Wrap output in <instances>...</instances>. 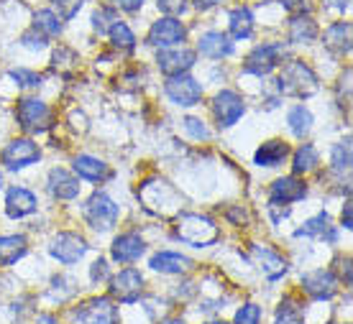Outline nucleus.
<instances>
[{
	"label": "nucleus",
	"instance_id": "nucleus-1",
	"mask_svg": "<svg viewBox=\"0 0 353 324\" xmlns=\"http://www.w3.org/2000/svg\"><path fill=\"white\" fill-rule=\"evenodd\" d=\"M279 92L290 97H310L318 92V77L305 62H290L279 77Z\"/></svg>",
	"mask_w": 353,
	"mask_h": 324
},
{
	"label": "nucleus",
	"instance_id": "nucleus-11",
	"mask_svg": "<svg viewBox=\"0 0 353 324\" xmlns=\"http://www.w3.org/2000/svg\"><path fill=\"white\" fill-rule=\"evenodd\" d=\"M74 324H118L115 307L108 299H90L88 304L72 312Z\"/></svg>",
	"mask_w": 353,
	"mask_h": 324
},
{
	"label": "nucleus",
	"instance_id": "nucleus-46",
	"mask_svg": "<svg viewBox=\"0 0 353 324\" xmlns=\"http://www.w3.org/2000/svg\"><path fill=\"white\" fill-rule=\"evenodd\" d=\"M282 6L290 13H302V10H307V0H282Z\"/></svg>",
	"mask_w": 353,
	"mask_h": 324
},
{
	"label": "nucleus",
	"instance_id": "nucleus-49",
	"mask_svg": "<svg viewBox=\"0 0 353 324\" xmlns=\"http://www.w3.org/2000/svg\"><path fill=\"white\" fill-rule=\"evenodd\" d=\"M341 222H343V228H345V230H351V204H345V210H343V217H341Z\"/></svg>",
	"mask_w": 353,
	"mask_h": 324
},
{
	"label": "nucleus",
	"instance_id": "nucleus-44",
	"mask_svg": "<svg viewBox=\"0 0 353 324\" xmlns=\"http://www.w3.org/2000/svg\"><path fill=\"white\" fill-rule=\"evenodd\" d=\"M338 276L345 286H351V261L348 258H338Z\"/></svg>",
	"mask_w": 353,
	"mask_h": 324
},
{
	"label": "nucleus",
	"instance_id": "nucleus-27",
	"mask_svg": "<svg viewBox=\"0 0 353 324\" xmlns=\"http://www.w3.org/2000/svg\"><path fill=\"white\" fill-rule=\"evenodd\" d=\"M74 171L90 182H100L108 176V166L95 156H77L74 158Z\"/></svg>",
	"mask_w": 353,
	"mask_h": 324
},
{
	"label": "nucleus",
	"instance_id": "nucleus-40",
	"mask_svg": "<svg viewBox=\"0 0 353 324\" xmlns=\"http://www.w3.org/2000/svg\"><path fill=\"white\" fill-rule=\"evenodd\" d=\"M185 128H187V133H190L192 138H197V140L208 138V128H205L197 118H185Z\"/></svg>",
	"mask_w": 353,
	"mask_h": 324
},
{
	"label": "nucleus",
	"instance_id": "nucleus-28",
	"mask_svg": "<svg viewBox=\"0 0 353 324\" xmlns=\"http://www.w3.org/2000/svg\"><path fill=\"white\" fill-rule=\"evenodd\" d=\"M230 34L233 39H248L254 34V13L248 8L230 10Z\"/></svg>",
	"mask_w": 353,
	"mask_h": 324
},
{
	"label": "nucleus",
	"instance_id": "nucleus-45",
	"mask_svg": "<svg viewBox=\"0 0 353 324\" xmlns=\"http://www.w3.org/2000/svg\"><path fill=\"white\" fill-rule=\"evenodd\" d=\"M115 8H121V10H128V13H136V10L143 6V0H110Z\"/></svg>",
	"mask_w": 353,
	"mask_h": 324
},
{
	"label": "nucleus",
	"instance_id": "nucleus-20",
	"mask_svg": "<svg viewBox=\"0 0 353 324\" xmlns=\"http://www.w3.org/2000/svg\"><path fill=\"white\" fill-rule=\"evenodd\" d=\"M197 49L203 52V56L223 59V56H230V54H233V41H230L225 34H221V31H208V34L200 36Z\"/></svg>",
	"mask_w": 353,
	"mask_h": 324
},
{
	"label": "nucleus",
	"instance_id": "nucleus-18",
	"mask_svg": "<svg viewBox=\"0 0 353 324\" xmlns=\"http://www.w3.org/2000/svg\"><path fill=\"white\" fill-rule=\"evenodd\" d=\"M143 250H146V246H143L141 235H136V233H125V235L115 237L113 243V258L118 263L139 261L143 255Z\"/></svg>",
	"mask_w": 353,
	"mask_h": 324
},
{
	"label": "nucleus",
	"instance_id": "nucleus-3",
	"mask_svg": "<svg viewBox=\"0 0 353 324\" xmlns=\"http://www.w3.org/2000/svg\"><path fill=\"white\" fill-rule=\"evenodd\" d=\"M176 237L194 248H205L218 240V228L215 222L203 215H179L176 219Z\"/></svg>",
	"mask_w": 353,
	"mask_h": 324
},
{
	"label": "nucleus",
	"instance_id": "nucleus-7",
	"mask_svg": "<svg viewBox=\"0 0 353 324\" xmlns=\"http://www.w3.org/2000/svg\"><path fill=\"white\" fill-rule=\"evenodd\" d=\"M164 92L167 97L174 102V105H182V107H192L200 102V97H203V87H200V82L192 77H187V74H176V77H169V82L164 85Z\"/></svg>",
	"mask_w": 353,
	"mask_h": 324
},
{
	"label": "nucleus",
	"instance_id": "nucleus-38",
	"mask_svg": "<svg viewBox=\"0 0 353 324\" xmlns=\"http://www.w3.org/2000/svg\"><path fill=\"white\" fill-rule=\"evenodd\" d=\"M259 322H261V309L256 304H246L236 314V324H259Z\"/></svg>",
	"mask_w": 353,
	"mask_h": 324
},
{
	"label": "nucleus",
	"instance_id": "nucleus-21",
	"mask_svg": "<svg viewBox=\"0 0 353 324\" xmlns=\"http://www.w3.org/2000/svg\"><path fill=\"white\" fill-rule=\"evenodd\" d=\"M325 46L333 54L343 56V54L351 52V23L348 21H341V23H333V26L325 31Z\"/></svg>",
	"mask_w": 353,
	"mask_h": 324
},
{
	"label": "nucleus",
	"instance_id": "nucleus-30",
	"mask_svg": "<svg viewBox=\"0 0 353 324\" xmlns=\"http://www.w3.org/2000/svg\"><path fill=\"white\" fill-rule=\"evenodd\" d=\"M318 151H315V146H310V143H305V146H300L297 149V153H294V164H292V169H294V174H307V171H312V169L318 166Z\"/></svg>",
	"mask_w": 353,
	"mask_h": 324
},
{
	"label": "nucleus",
	"instance_id": "nucleus-22",
	"mask_svg": "<svg viewBox=\"0 0 353 324\" xmlns=\"http://www.w3.org/2000/svg\"><path fill=\"white\" fill-rule=\"evenodd\" d=\"M251 253H254V258L261 263V268H264V273L269 276V281H276L279 276L287 273V261H284L282 255L274 253V250H269V248L254 246L251 248Z\"/></svg>",
	"mask_w": 353,
	"mask_h": 324
},
{
	"label": "nucleus",
	"instance_id": "nucleus-15",
	"mask_svg": "<svg viewBox=\"0 0 353 324\" xmlns=\"http://www.w3.org/2000/svg\"><path fill=\"white\" fill-rule=\"evenodd\" d=\"M157 64L164 74L176 77V74H185V72L192 69L194 52L192 49H161L159 56H157Z\"/></svg>",
	"mask_w": 353,
	"mask_h": 324
},
{
	"label": "nucleus",
	"instance_id": "nucleus-34",
	"mask_svg": "<svg viewBox=\"0 0 353 324\" xmlns=\"http://www.w3.org/2000/svg\"><path fill=\"white\" fill-rule=\"evenodd\" d=\"M333 169L336 171H348L351 169V143L348 140L336 143V149H333Z\"/></svg>",
	"mask_w": 353,
	"mask_h": 324
},
{
	"label": "nucleus",
	"instance_id": "nucleus-14",
	"mask_svg": "<svg viewBox=\"0 0 353 324\" xmlns=\"http://www.w3.org/2000/svg\"><path fill=\"white\" fill-rule=\"evenodd\" d=\"M52 255L57 258L59 263H77L82 258V255L88 253V243L82 240L80 235H74V233H62V235L54 237L52 243Z\"/></svg>",
	"mask_w": 353,
	"mask_h": 324
},
{
	"label": "nucleus",
	"instance_id": "nucleus-19",
	"mask_svg": "<svg viewBox=\"0 0 353 324\" xmlns=\"http://www.w3.org/2000/svg\"><path fill=\"white\" fill-rule=\"evenodd\" d=\"M36 210V197L23 186H13L8 189V197H6V212L8 217L18 219V217H26Z\"/></svg>",
	"mask_w": 353,
	"mask_h": 324
},
{
	"label": "nucleus",
	"instance_id": "nucleus-43",
	"mask_svg": "<svg viewBox=\"0 0 353 324\" xmlns=\"http://www.w3.org/2000/svg\"><path fill=\"white\" fill-rule=\"evenodd\" d=\"M90 279L95 281H103V279H108V263L105 261H95L92 263V268H90Z\"/></svg>",
	"mask_w": 353,
	"mask_h": 324
},
{
	"label": "nucleus",
	"instance_id": "nucleus-32",
	"mask_svg": "<svg viewBox=\"0 0 353 324\" xmlns=\"http://www.w3.org/2000/svg\"><path fill=\"white\" fill-rule=\"evenodd\" d=\"M330 228V217H327L325 212H320L315 217H310L305 225H302L294 235L297 237H315V235H325V230Z\"/></svg>",
	"mask_w": 353,
	"mask_h": 324
},
{
	"label": "nucleus",
	"instance_id": "nucleus-6",
	"mask_svg": "<svg viewBox=\"0 0 353 324\" xmlns=\"http://www.w3.org/2000/svg\"><path fill=\"white\" fill-rule=\"evenodd\" d=\"M284 56H287V49L284 44H264V46H256L254 52L248 54L246 59V67L243 69L248 74H256V77H264L274 67H279L284 62Z\"/></svg>",
	"mask_w": 353,
	"mask_h": 324
},
{
	"label": "nucleus",
	"instance_id": "nucleus-35",
	"mask_svg": "<svg viewBox=\"0 0 353 324\" xmlns=\"http://www.w3.org/2000/svg\"><path fill=\"white\" fill-rule=\"evenodd\" d=\"M276 324H305V322H302L300 309L294 307L292 301H282V307L276 309Z\"/></svg>",
	"mask_w": 353,
	"mask_h": 324
},
{
	"label": "nucleus",
	"instance_id": "nucleus-52",
	"mask_svg": "<svg viewBox=\"0 0 353 324\" xmlns=\"http://www.w3.org/2000/svg\"><path fill=\"white\" fill-rule=\"evenodd\" d=\"M208 324H225V322H208Z\"/></svg>",
	"mask_w": 353,
	"mask_h": 324
},
{
	"label": "nucleus",
	"instance_id": "nucleus-25",
	"mask_svg": "<svg viewBox=\"0 0 353 324\" xmlns=\"http://www.w3.org/2000/svg\"><path fill=\"white\" fill-rule=\"evenodd\" d=\"M190 266H192L190 258H185V255H179V253H169V250L157 253L151 258V268L161 273H185Z\"/></svg>",
	"mask_w": 353,
	"mask_h": 324
},
{
	"label": "nucleus",
	"instance_id": "nucleus-39",
	"mask_svg": "<svg viewBox=\"0 0 353 324\" xmlns=\"http://www.w3.org/2000/svg\"><path fill=\"white\" fill-rule=\"evenodd\" d=\"M10 77L18 79V85L21 87H36L41 79H39V74H34V72H26V69H13L10 72Z\"/></svg>",
	"mask_w": 353,
	"mask_h": 324
},
{
	"label": "nucleus",
	"instance_id": "nucleus-29",
	"mask_svg": "<svg viewBox=\"0 0 353 324\" xmlns=\"http://www.w3.org/2000/svg\"><path fill=\"white\" fill-rule=\"evenodd\" d=\"M287 123H290L292 133L297 136V138H305L310 131H312V115L305 105H297L292 107L290 115H287Z\"/></svg>",
	"mask_w": 353,
	"mask_h": 324
},
{
	"label": "nucleus",
	"instance_id": "nucleus-5",
	"mask_svg": "<svg viewBox=\"0 0 353 324\" xmlns=\"http://www.w3.org/2000/svg\"><path fill=\"white\" fill-rule=\"evenodd\" d=\"M118 204L105 192H95L85 204V219L95 230H110L118 222Z\"/></svg>",
	"mask_w": 353,
	"mask_h": 324
},
{
	"label": "nucleus",
	"instance_id": "nucleus-8",
	"mask_svg": "<svg viewBox=\"0 0 353 324\" xmlns=\"http://www.w3.org/2000/svg\"><path fill=\"white\" fill-rule=\"evenodd\" d=\"M246 113V105H243V100H241L236 92H230V89H223L215 95L212 100V115H215V120L221 128H230V125H236L243 118Z\"/></svg>",
	"mask_w": 353,
	"mask_h": 324
},
{
	"label": "nucleus",
	"instance_id": "nucleus-10",
	"mask_svg": "<svg viewBox=\"0 0 353 324\" xmlns=\"http://www.w3.org/2000/svg\"><path fill=\"white\" fill-rule=\"evenodd\" d=\"M187 39V28L182 26V21H176L174 16H167L157 21L149 31V44L159 46V49H169V46L182 44Z\"/></svg>",
	"mask_w": 353,
	"mask_h": 324
},
{
	"label": "nucleus",
	"instance_id": "nucleus-13",
	"mask_svg": "<svg viewBox=\"0 0 353 324\" xmlns=\"http://www.w3.org/2000/svg\"><path fill=\"white\" fill-rule=\"evenodd\" d=\"M307 197V184L300 182L297 176H284V179H276L269 189V204H292V202H300Z\"/></svg>",
	"mask_w": 353,
	"mask_h": 324
},
{
	"label": "nucleus",
	"instance_id": "nucleus-36",
	"mask_svg": "<svg viewBox=\"0 0 353 324\" xmlns=\"http://www.w3.org/2000/svg\"><path fill=\"white\" fill-rule=\"evenodd\" d=\"M54 8L59 10V18H64V21H72V18L80 13L82 3L85 0H52Z\"/></svg>",
	"mask_w": 353,
	"mask_h": 324
},
{
	"label": "nucleus",
	"instance_id": "nucleus-17",
	"mask_svg": "<svg viewBox=\"0 0 353 324\" xmlns=\"http://www.w3.org/2000/svg\"><path fill=\"white\" fill-rule=\"evenodd\" d=\"M49 192L57 199H74L80 194V179H74L67 169H52L49 171Z\"/></svg>",
	"mask_w": 353,
	"mask_h": 324
},
{
	"label": "nucleus",
	"instance_id": "nucleus-26",
	"mask_svg": "<svg viewBox=\"0 0 353 324\" xmlns=\"http://www.w3.org/2000/svg\"><path fill=\"white\" fill-rule=\"evenodd\" d=\"M318 36V23L310 16H294L290 21V41L294 44H307Z\"/></svg>",
	"mask_w": 353,
	"mask_h": 324
},
{
	"label": "nucleus",
	"instance_id": "nucleus-12",
	"mask_svg": "<svg viewBox=\"0 0 353 324\" xmlns=\"http://www.w3.org/2000/svg\"><path fill=\"white\" fill-rule=\"evenodd\" d=\"M141 291H143V279L139 271H133V268H125L110 281V294L115 299H121L123 304H133V301H139L141 299Z\"/></svg>",
	"mask_w": 353,
	"mask_h": 324
},
{
	"label": "nucleus",
	"instance_id": "nucleus-48",
	"mask_svg": "<svg viewBox=\"0 0 353 324\" xmlns=\"http://www.w3.org/2000/svg\"><path fill=\"white\" fill-rule=\"evenodd\" d=\"M221 0H194V8L197 10H210L212 6H218Z\"/></svg>",
	"mask_w": 353,
	"mask_h": 324
},
{
	"label": "nucleus",
	"instance_id": "nucleus-41",
	"mask_svg": "<svg viewBox=\"0 0 353 324\" xmlns=\"http://www.w3.org/2000/svg\"><path fill=\"white\" fill-rule=\"evenodd\" d=\"M23 46H28V49H44L46 46V36L39 34V31H28V34H23Z\"/></svg>",
	"mask_w": 353,
	"mask_h": 324
},
{
	"label": "nucleus",
	"instance_id": "nucleus-37",
	"mask_svg": "<svg viewBox=\"0 0 353 324\" xmlns=\"http://www.w3.org/2000/svg\"><path fill=\"white\" fill-rule=\"evenodd\" d=\"M115 23V16H113V10H108V8H100L92 13V28L95 31H100V34H105V31H110V26Z\"/></svg>",
	"mask_w": 353,
	"mask_h": 324
},
{
	"label": "nucleus",
	"instance_id": "nucleus-53",
	"mask_svg": "<svg viewBox=\"0 0 353 324\" xmlns=\"http://www.w3.org/2000/svg\"><path fill=\"white\" fill-rule=\"evenodd\" d=\"M0 182H3V176H0Z\"/></svg>",
	"mask_w": 353,
	"mask_h": 324
},
{
	"label": "nucleus",
	"instance_id": "nucleus-51",
	"mask_svg": "<svg viewBox=\"0 0 353 324\" xmlns=\"http://www.w3.org/2000/svg\"><path fill=\"white\" fill-rule=\"evenodd\" d=\"M161 324H185L182 319H167V322H161Z\"/></svg>",
	"mask_w": 353,
	"mask_h": 324
},
{
	"label": "nucleus",
	"instance_id": "nucleus-4",
	"mask_svg": "<svg viewBox=\"0 0 353 324\" xmlns=\"http://www.w3.org/2000/svg\"><path fill=\"white\" fill-rule=\"evenodd\" d=\"M16 118H18V125L23 131L39 133L49 128V123H52V110H49L46 102L36 100V97H23L16 107Z\"/></svg>",
	"mask_w": 353,
	"mask_h": 324
},
{
	"label": "nucleus",
	"instance_id": "nucleus-23",
	"mask_svg": "<svg viewBox=\"0 0 353 324\" xmlns=\"http://www.w3.org/2000/svg\"><path fill=\"white\" fill-rule=\"evenodd\" d=\"M28 246L23 235H3L0 237V266H13L26 255Z\"/></svg>",
	"mask_w": 353,
	"mask_h": 324
},
{
	"label": "nucleus",
	"instance_id": "nucleus-47",
	"mask_svg": "<svg viewBox=\"0 0 353 324\" xmlns=\"http://www.w3.org/2000/svg\"><path fill=\"white\" fill-rule=\"evenodd\" d=\"M327 8L338 10V13H345L348 10V6H351V0H325Z\"/></svg>",
	"mask_w": 353,
	"mask_h": 324
},
{
	"label": "nucleus",
	"instance_id": "nucleus-33",
	"mask_svg": "<svg viewBox=\"0 0 353 324\" xmlns=\"http://www.w3.org/2000/svg\"><path fill=\"white\" fill-rule=\"evenodd\" d=\"M108 34H110V41H113L118 49H125V52H128V49L136 46V36H133V31L125 26V23H121V21H115Z\"/></svg>",
	"mask_w": 353,
	"mask_h": 324
},
{
	"label": "nucleus",
	"instance_id": "nucleus-31",
	"mask_svg": "<svg viewBox=\"0 0 353 324\" xmlns=\"http://www.w3.org/2000/svg\"><path fill=\"white\" fill-rule=\"evenodd\" d=\"M34 28L44 36H57V34H62V21H59V16L52 13V10H36Z\"/></svg>",
	"mask_w": 353,
	"mask_h": 324
},
{
	"label": "nucleus",
	"instance_id": "nucleus-16",
	"mask_svg": "<svg viewBox=\"0 0 353 324\" xmlns=\"http://www.w3.org/2000/svg\"><path fill=\"white\" fill-rule=\"evenodd\" d=\"M302 289L307 291L312 299L318 301H325V299H333L338 291V281L333 273L327 271H312L307 276H302Z\"/></svg>",
	"mask_w": 353,
	"mask_h": 324
},
{
	"label": "nucleus",
	"instance_id": "nucleus-42",
	"mask_svg": "<svg viewBox=\"0 0 353 324\" xmlns=\"http://www.w3.org/2000/svg\"><path fill=\"white\" fill-rule=\"evenodd\" d=\"M187 6V0H159V10L169 13V16H176V13H182Z\"/></svg>",
	"mask_w": 353,
	"mask_h": 324
},
{
	"label": "nucleus",
	"instance_id": "nucleus-50",
	"mask_svg": "<svg viewBox=\"0 0 353 324\" xmlns=\"http://www.w3.org/2000/svg\"><path fill=\"white\" fill-rule=\"evenodd\" d=\"M36 324H59V322H57V316H52V314H41L36 319Z\"/></svg>",
	"mask_w": 353,
	"mask_h": 324
},
{
	"label": "nucleus",
	"instance_id": "nucleus-24",
	"mask_svg": "<svg viewBox=\"0 0 353 324\" xmlns=\"http://www.w3.org/2000/svg\"><path fill=\"white\" fill-rule=\"evenodd\" d=\"M287 153H290L287 143H282V140H266L264 146L256 151L254 161H256L259 166H279L284 158H287Z\"/></svg>",
	"mask_w": 353,
	"mask_h": 324
},
{
	"label": "nucleus",
	"instance_id": "nucleus-9",
	"mask_svg": "<svg viewBox=\"0 0 353 324\" xmlns=\"http://www.w3.org/2000/svg\"><path fill=\"white\" fill-rule=\"evenodd\" d=\"M41 158V151H39V146H36L34 140L28 138H16L10 140L8 146L3 149V156H0V161L6 164L8 169H26L31 166V164H36Z\"/></svg>",
	"mask_w": 353,
	"mask_h": 324
},
{
	"label": "nucleus",
	"instance_id": "nucleus-2",
	"mask_svg": "<svg viewBox=\"0 0 353 324\" xmlns=\"http://www.w3.org/2000/svg\"><path fill=\"white\" fill-rule=\"evenodd\" d=\"M139 197L143 199V207L154 215H174L182 207V194L176 192L174 186L167 182H149L143 184V189L139 192Z\"/></svg>",
	"mask_w": 353,
	"mask_h": 324
}]
</instances>
